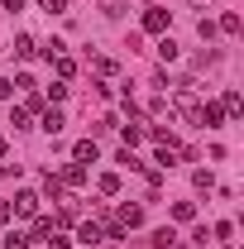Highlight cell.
Wrapping results in <instances>:
<instances>
[{"label":"cell","mask_w":244,"mask_h":249,"mask_svg":"<svg viewBox=\"0 0 244 249\" xmlns=\"http://www.w3.org/2000/svg\"><path fill=\"white\" fill-rule=\"evenodd\" d=\"M220 120H225V110H220L215 101H206V106H196V120H192V124H201V129H215Z\"/></svg>","instance_id":"6da1fadb"},{"label":"cell","mask_w":244,"mask_h":249,"mask_svg":"<svg viewBox=\"0 0 244 249\" xmlns=\"http://www.w3.org/2000/svg\"><path fill=\"white\" fill-rule=\"evenodd\" d=\"M144 29H149V34H168V10L149 5V10H144Z\"/></svg>","instance_id":"7a4b0ae2"},{"label":"cell","mask_w":244,"mask_h":249,"mask_svg":"<svg viewBox=\"0 0 244 249\" xmlns=\"http://www.w3.org/2000/svg\"><path fill=\"white\" fill-rule=\"evenodd\" d=\"M58 182H62V187H87V163H67Z\"/></svg>","instance_id":"3957f363"},{"label":"cell","mask_w":244,"mask_h":249,"mask_svg":"<svg viewBox=\"0 0 244 249\" xmlns=\"http://www.w3.org/2000/svg\"><path fill=\"white\" fill-rule=\"evenodd\" d=\"M120 230H134V225H144V206H120V220H115Z\"/></svg>","instance_id":"277c9868"},{"label":"cell","mask_w":244,"mask_h":249,"mask_svg":"<svg viewBox=\"0 0 244 249\" xmlns=\"http://www.w3.org/2000/svg\"><path fill=\"white\" fill-rule=\"evenodd\" d=\"M38 211V192H19L15 196V216H34Z\"/></svg>","instance_id":"5b68a950"},{"label":"cell","mask_w":244,"mask_h":249,"mask_svg":"<svg viewBox=\"0 0 244 249\" xmlns=\"http://www.w3.org/2000/svg\"><path fill=\"white\" fill-rule=\"evenodd\" d=\"M72 158H77V163H96V158H101V149H96V139H82V144L72 149Z\"/></svg>","instance_id":"8992f818"},{"label":"cell","mask_w":244,"mask_h":249,"mask_svg":"<svg viewBox=\"0 0 244 249\" xmlns=\"http://www.w3.org/2000/svg\"><path fill=\"white\" fill-rule=\"evenodd\" d=\"M77 240H82V245H101V240H105V230H101L96 220H87V225L77 230Z\"/></svg>","instance_id":"52a82bcc"},{"label":"cell","mask_w":244,"mask_h":249,"mask_svg":"<svg viewBox=\"0 0 244 249\" xmlns=\"http://www.w3.org/2000/svg\"><path fill=\"white\" fill-rule=\"evenodd\" d=\"M124 144H129V149L144 144V120H139V110H134V124H124Z\"/></svg>","instance_id":"ba28073f"},{"label":"cell","mask_w":244,"mask_h":249,"mask_svg":"<svg viewBox=\"0 0 244 249\" xmlns=\"http://www.w3.org/2000/svg\"><path fill=\"white\" fill-rule=\"evenodd\" d=\"M177 53H182V48H177V38H168V34H163V38H158V58H163V62H177Z\"/></svg>","instance_id":"9c48e42d"},{"label":"cell","mask_w":244,"mask_h":249,"mask_svg":"<svg viewBox=\"0 0 244 249\" xmlns=\"http://www.w3.org/2000/svg\"><path fill=\"white\" fill-rule=\"evenodd\" d=\"M173 245H177V230H173V225L153 230V249H173Z\"/></svg>","instance_id":"30bf717a"},{"label":"cell","mask_w":244,"mask_h":249,"mask_svg":"<svg viewBox=\"0 0 244 249\" xmlns=\"http://www.w3.org/2000/svg\"><path fill=\"white\" fill-rule=\"evenodd\" d=\"M96 192H101V196H115V192H120V178H115V173H101V178H96Z\"/></svg>","instance_id":"8fae6325"},{"label":"cell","mask_w":244,"mask_h":249,"mask_svg":"<svg viewBox=\"0 0 244 249\" xmlns=\"http://www.w3.org/2000/svg\"><path fill=\"white\" fill-rule=\"evenodd\" d=\"M62 110H43V134H62Z\"/></svg>","instance_id":"7c38bea8"},{"label":"cell","mask_w":244,"mask_h":249,"mask_svg":"<svg viewBox=\"0 0 244 249\" xmlns=\"http://www.w3.org/2000/svg\"><path fill=\"white\" fill-rule=\"evenodd\" d=\"M53 230H58V220H48V216H38V220H34V235H29V240H48V235H53Z\"/></svg>","instance_id":"4fadbf2b"},{"label":"cell","mask_w":244,"mask_h":249,"mask_svg":"<svg viewBox=\"0 0 244 249\" xmlns=\"http://www.w3.org/2000/svg\"><path fill=\"white\" fill-rule=\"evenodd\" d=\"M34 53H38V43H34L29 34H19L15 38V58H34Z\"/></svg>","instance_id":"5bb4252c"},{"label":"cell","mask_w":244,"mask_h":249,"mask_svg":"<svg viewBox=\"0 0 244 249\" xmlns=\"http://www.w3.org/2000/svg\"><path fill=\"white\" fill-rule=\"evenodd\" d=\"M53 62H58V82H67V77H72V72H77V62L67 58V53H58V58H53Z\"/></svg>","instance_id":"9a60e30c"},{"label":"cell","mask_w":244,"mask_h":249,"mask_svg":"<svg viewBox=\"0 0 244 249\" xmlns=\"http://www.w3.org/2000/svg\"><path fill=\"white\" fill-rule=\"evenodd\" d=\"M43 196H48V201H62V182L53 173H48V182H43Z\"/></svg>","instance_id":"2e32d148"},{"label":"cell","mask_w":244,"mask_h":249,"mask_svg":"<svg viewBox=\"0 0 244 249\" xmlns=\"http://www.w3.org/2000/svg\"><path fill=\"white\" fill-rule=\"evenodd\" d=\"M29 245V235H24V230H10V235H5V249H24Z\"/></svg>","instance_id":"e0dca14e"},{"label":"cell","mask_w":244,"mask_h":249,"mask_svg":"<svg viewBox=\"0 0 244 249\" xmlns=\"http://www.w3.org/2000/svg\"><path fill=\"white\" fill-rule=\"evenodd\" d=\"M192 182H196V192H211V187H215V178H211V173H206V168H201V173H196Z\"/></svg>","instance_id":"ac0fdd59"},{"label":"cell","mask_w":244,"mask_h":249,"mask_svg":"<svg viewBox=\"0 0 244 249\" xmlns=\"http://www.w3.org/2000/svg\"><path fill=\"white\" fill-rule=\"evenodd\" d=\"M173 216H177V220H192V216H196V206H192V201H177V206H173Z\"/></svg>","instance_id":"d6986e66"},{"label":"cell","mask_w":244,"mask_h":249,"mask_svg":"<svg viewBox=\"0 0 244 249\" xmlns=\"http://www.w3.org/2000/svg\"><path fill=\"white\" fill-rule=\"evenodd\" d=\"M211 235H215V240H225V245H230V235H235V225H230V220H220V225H215Z\"/></svg>","instance_id":"ffe728a7"},{"label":"cell","mask_w":244,"mask_h":249,"mask_svg":"<svg viewBox=\"0 0 244 249\" xmlns=\"http://www.w3.org/2000/svg\"><path fill=\"white\" fill-rule=\"evenodd\" d=\"M220 29H225V34H240V15H235V10H230V15H225V19H220Z\"/></svg>","instance_id":"44dd1931"},{"label":"cell","mask_w":244,"mask_h":249,"mask_svg":"<svg viewBox=\"0 0 244 249\" xmlns=\"http://www.w3.org/2000/svg\"><path fill=\"white\" fill-rule=\"evenodd\" d=\"M38 10H48V15H62V10H67V0H38Z\"/></svg>","instance_id":"7402d4cb"},{"label":"cell","mask_w":244,"mask_h":249,"mask_svg":"<svg viewBox=\"0 0 244 249\" xmlns=\"http://www.w3.org/2000/svg\"><path fill=\"white\" fill-rule=\"evenodd\" d=\"M67 245H72V240H62L58 230H53V235H48V249H67Z\"/></svg>","instance_id":"603a6c76"},{"label":"cell","mask_w":244,"mask_h":249,"mask_svg":"<svg viewBox=\"0 0 244 249\" xmlns=\"http://www.w3.org/2000/svg\"><path fill=\"white\" fill-rule=\"evenodd\" d=\"M10 96H15V82H5V77H0V101H10Z\"/></svg>","instance_id":"cb8c5ba5"},{"label":"cell","mask_w":244,"mask_h":249,"mask_svg":"<svg viewBox=\"0 0 244 249\" xmlns=\"http://www.w3.org/2000/svg\"><path fill=\"white\" fill-rule=\"evenodd\" d=\"M10 216H15V206H10V201H0V225H5Z\"/></svg>","instance_id":"d4e9b609"},{"label":"cell","mask_w":244,"mask_h":249,"mask_svg":"<svg viewBox=\"0 0 244 249\" xmlns=\"http://www.w3.org/2000/svg\"><path fill=\"white\" fill-rule=\"evenodd\" d=\"M0 5H5V10H24V0H0Z\"/></svg>","instance_id":"484cf974"},{"label":"cell","mask_w":244,"mask_h":249,"mask_svg":"<svg viewBox=\"0 0 244 249\" xmlns=\"http://www.w3.org/2000/svg\"><path fill=\"white\" fill-rule=\"evenodd\" d=\"M5 154H10V144H5V139H0V158H5Z\"/></svg>","instance_id":"4316f807"},{"label":"cell","mask_w":244,"mask_h":249,"mask_svg":"<svg viewBox=\"0 0 244 249\" xmlns=\"http://www.w3.org/2000/svg\"><path fill=\"white\" fill-rule=\"evenodd\" d=\"M192 5H206V0H192Z\"/></svg>","instance_id":"83f0119b"}]
</instances>
